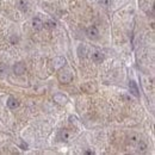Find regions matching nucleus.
Here are the masks:
<instances>
[{
    "instance_id": "6e6552de",
    "label": "nucleus",
    "mask_w": 155,
    "mask_h": 155,
    "mask_svg": "<svg viewBox=\"0 0 155 155\" xmlns=\"http://www.w3.org/2000/svg\"><path fill=\"white\" fill-rule=\"evenodd\" d=\"M92 60L96 62V63H100L103 60H104V55L101 51H94L92 54Z\"/></svg>"
},
{
    "instance_id": "39448f33",
    "label": "nucleus",
    "mask_w": 155,
    "mask_h": 155,
    "mask_svg": "<svg viewBox=\"0 0 155 155\" xmlns=\"http://www.w3.org/2000/svg\"><path fill=\"white\" fill-rule=\"evenodd\" d=\"M129 90H130L131 94H134L135 97H140V92H138V88H137V85H136L135 81L129 82Z\"/></svg>"
},
{
    "instance_id": "9b49d317",
    "label": "nucleus",
    "mask_w": 155,
    "mask_h": 155,
    "mask_svg": "<svg viewBox=\"0 0 155 155\" xmlns=\"http://www.w3.org/2000/svg\"><path fill=\"white\" fill-rule=\"evenodd\" d=\"M136 144H137V152H140V153H144V152L148 149L147 144H146L143 141H141V140H140V141H138Z\"/></svg>"
},
{
    "instance_id": "0eeeda50",
    "label": "nucleus",
    "mask_w": 155,
    "mask_h": 155,
    "mask_svg": "<svg viewBox=\"0 0 155 155\" xmlns=\"http://www.w3.org/2000/svg\"><path fill=\"white\" fill-rule=\"evenodd\" d=\"M58 138L60 140V141H64V142H67V141L69 140V133H68L66 129H63V130H61V131L58 134Z\"/></svg>"
},
{
    "instance_id": "7ed1b4c3",
    "label": "nucleus",
    "mask_w": 155,
    "mask_h": 155,
    "mask_svg": "<svg viewBox=\"0 0 155 155\" xmlns=\"http://www.w3.org/2000/svg\"><path fill=\"white\" fill-rule=\"evenodd\" d=\"M64 63H66V58H55L53 60V67H54L55 69L62 68V67L64 66Z\"/></svg>"
},
{
    "instance_id": "4468645a",
    "label": "nucleus",
    "mask_w": 155,
    "mask_h": 155,
    "mask_svg": "<svg viewBox=\"0 0 155 155\" xmlns=\"http://www.w3.org/2000/svg\"><path fill=\"white\" fill-rule=\"evenodd\" d=\"M19 8L21 11H26L28 10V4L24 0H20L19 1Z\"/></svg>"
},
{
    "instance_id": "f03ea898",
    "label": "nucleus",
    "mask_w": 155,
    "mask_h": 155,
    "mask_svg": "<svg viewBox=\"0 0 155 155\" xmlns=\"http://www.w3.org/2000/svg\"><path fill=\"white\" fill-rule=\"evenodd\" d=\"M86 35H87L88 38L96 39L99 37V31H98V29L96 26H90V28H87V30H86Z\"/></svg>"
},
{
    "instance_id": "f3484780",
    "label": "nucleus",
    "mask_w": 155,
    "mask_h": 155,
    "mask_svg": "<svg viewBox=\"0 0 155 155\" xmlns=\"http://www.w3.org/2000/svg\"><path fill=\"white\" fill-rule=\"evenodd\" d=\"M100 4H103L104 6H110L111 5V0H100Z\"/></svg>"
},
{
    "instance_id": "ddd939ff",
    "label": "nucleus",
    "mask_w": 155,
    "mask_h": 155,
    "mask_svg": "<svg viewBox=\"0 0 155 155\" xmlns=\"http://www.w3.org/2000/svg\"><path fill=\"white\" fill-rule=\"evenodd\" d=\"M82 90H84V91H86L87 93H92V91H94V90H96V87H94V86H92V84H91V82H88V84H86V85H84V86H82Z\"/></svg>"
},
{
    "instance_id": "dca6fc26",
    "label": "nucleus",
    "mask_w": 155,
    "mask_h": 155,
    "mask_svg": "<svg viewBox=\"0 0 155 155\" xmlns=\"http://www.w3.org/2000/svg\"><path fill=\"white\" fill-rule=\"evenodd\" d=\"M138 141H140V138H138L137 136L134 135V136H131V137H130V143H131V144H136Z\"/></svg>"
},
{
    "instance_id": "20e7f679",
    "label": "nucleus",
    "mask_w": 155,
    "mask_h": 155,
    "mask_svg": "<svg viewBox=\"0 0 155 155\" xmlns=\"http://www.w3.org/2000/svg\"><path fill=\"white\" fill-rule=\"evenodd\" d=\"M54 100H55L58 104H60V105H66V104H67V101H68L67 97H66V96H63L62 93H58V94H55V96H54Z\"/></svg>"
},
{
    "instance_id": "1a4fd4ad",
    "label": "nucleus",
    "mask_w": 155,
    "mask_h": 155,
    "mask_svg": "<svg viewBox=\"0 0 155 155\" xmlns=\"http://www.w3.org/2000/svg\"><path fill=\"white\" fill-rule=\"evenodd\" d=\"M32 26L36 30H42L44 28V23L39 19V18H35V19L32 20Z\"/></svg>"
},
{
    "instance_id": "423d86ee",
    "label": "nucleus",
    "mask_w": 155,
    "mask_h": 155,
    "mask_svg": "<svg viewBox=\"0 0 155 155\" xmlns=\"http://www.w3.org/2000/svg\"><path fill=\"white\" fill-rule=\"evenodd\" d=\"M7 106L10 107V109H17L18 106H19V103H18V100L16 99V98L13 97H10L8 98V100H7Z\"/></svg>"
},
{
    "instance_id": "9d476101",
    "label": "nucleus",
    "mask_w": 155,
    "mask_h": 155,
    "mask_svg": "<svg viewBox=\"0 0 155 155\" xmlns=\"http://www.w3.org/2000/svg\"><path fill=\"white\" fill-rule=\"evenodd\" d=\"M13 71H15V73H16V74L21 75V74L25 72V67H24V64H23V63H16V66L13 67Z\"/></svg>"
},
{
    "instance_id": "2eb2a0df",
    "label": "nucleus",
    "mask_w": 155,
    "mask_h": 155,
    "mask_svg": "<svg viewBox=\"0 0 155 155\" xmlns=\"http://www.w3.org/2000/svg\"><path fill=\"white\" fill-rule=\"evenodd\" d=\"M44 25H47V28H49V29H53V28H55V21H53V20H48Z\"/></svg>"
},
{
    "instance_id": "f8f14e48",
    "label": "nucleus",
    "mask_w": 155,
    "mask_h": 155,
    "mask_svg": "<svg viewBox=\"0 0 155 155\" xmlns=\"http://www.w3.org/2000/svg\"><path fill=\"white\" fill-rule=\"evenodd\" d=\"M78 54H79L80 58H85L86 54H87V48L85 45H80L79 49H78Z\"/></svg>"
},
{
    "instance_id": "f257e3e1",
    "label": "nucleus",
    "mask_w": 155,
    "mask_h": 155,
    "mask_svg": "<svg viewBox=\"0 0 155 155\" xmlns=\"http://www.w3.org/2000/svg\"><path fill=\"white\" fill-rule=\"evenodd\" d=\"M58 79L61 84H69L73 80V75L69 71H61L58 74Z\"/></svg>"
}]
</instances>
